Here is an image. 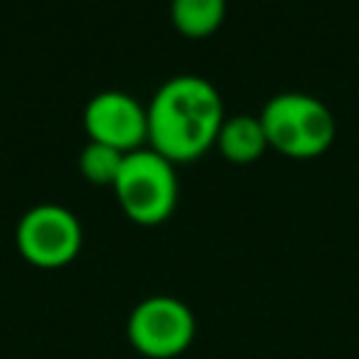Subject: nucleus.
I'll use <instances>...</instances> for the list:
<instances>
[{
    "instance_id": "obj_1",
    "label": "nucleus",
    "mask_w": 359,
    "mask_h": 359,
    "mask_svg": "<svg viewBox=\"0 0 359 359\" xmlns=\"http://www.w3.org/2000/svg\"><path fill=\"white\" fill-rule=\"evenodd\" d=\"M149 143L171 163H185L210 149L224 123L222 93L196 73L171 76L149 107Z\"/></svg>"
},
{
    "instance_id": "obj_2",
    "label": "nucleus",
    "mask_w": 359,
    "mask_h": 359,
    "mask_svg": "<svg viewBox=\"0 0 359 359\" xmlns=\"http://www.w3.org/2000/svg\"><path fill=\"white\" fill-rule=\"evenodd\" d=\"M272 149L289 157H317L337 137L334 112L300 90L275 93L258 112Z\"/></svg>"
},
{
    "instance_id": "obj_3",
    "label": "nucleus",
    "mask_w": 359,
    "mask_h": 359,
    "mask_svg": "<svg viewBox=\"0 0 359 359\" xmlns=\"http://www.w3.org/2000/svg\"><path fill=\"white\" fill-rule=\"evenodd\" d=\"M112 191L123 213L137 224L165 222L180 202V180L174 163L154 149L126 151Z\"/></svg>"
},
{
    "instance_id": "obj_4",
    "label": "nucleus",
    "mask_w": 359,
    "mask_h": 359,
    "mask_svg": "<svg viewBox=\"0 0 359 359\" xmlns=\"http://www.w3.org/2000/svg\"><path fill=\"white\" fill-rule=\"evenodd\" d=\"M196 337L191 306L174 294H149L126 317V339L146 359H177Z\"/></svg>"
},
{
    "instance_id": "obj_5",
    "label": "nucleus",
    "mask_w": 359,
    "mask_h": 359,
    "mask_svg": "<svg viewBox=\"0 0 359 359\" xmlns=\"http://www.w3.org/2000/svg\"><path fill=\"white\" fill-rule=\"evenodd\" d=\"M84 233L73 210L56 202H39L28 208L14 230V244L20 255L39 269L67 266L81 250Z\"/></svg>"
},
{
    "instance_id": "obj_6",
    "label": "nucleus",
    "mask_w": 359,
    "mask_h": 359,
    "mask_svg": "<svg viewBox=\"0 0 359 359\" xmlns=\"http://www.w3.org/2000/svg\"><path fill=\"white\" fill-rule=\"evenodd\" d=\"M84 129L90 140L135 151L143 140H149V115L146 107L126 90H101L84 107Z\"/></svg>"
},
{
    "instance_id": "obj_7",
    "label": "nucleus",
    "mask_w": 359,
    "mask_h": 359,
    "mask_svg": "<svg viewBox=\"0 0 359 359\" xmlns=\"http://www.w3.org/2000/svg\"><path fill=\"white\" fill-rule=\"evenodd\" d=\"M216 146L230 163H252L266 151L269 140L258 115H230L219 129Z\"/></svg>"
},
{
    "instance_id": "obj_8",
    "label": "nucleus",
    "mask_w": 359,
    "mask_h": 359,
    "mask_svg": "<svg viewBox=\"0 0 359 359\" xmlns=\"http://www.w3.org/2000/svg\"><path fill=\"white\" fill-rule=\"evenodd\" d=\"M168 14L174 28L185 36H208L222 25L227 0H171Z\"/></svg>"
},
{
    "instance_id": "obj_9",
    "label": "nucleus",
    "mask_w": 359,
    "mask_h": 359,
    "mask_svg": "<svg viewBox=\"0 0 359 359\" xmlns=\"http://www.w3.org/2000/svg\"><path fill=\"white\" fill-rule=\"evenodd\" d=\"M123 154L126 151H121L115 146H107V143H98V140H87V146L79 154V171L93 185H115L118 171L123 165Z\"/></svg>"
}]
</instances>
